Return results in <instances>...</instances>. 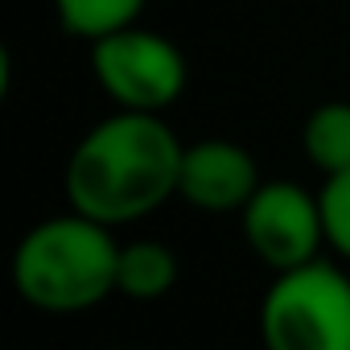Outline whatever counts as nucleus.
Instances as JSON below:
<instances>
[{
  "label": "nucleus",
  "mask_w": 350,
  "mask_h": 350,
  "mask_svg": "<svg viewBox=\"0 0 350 350\" xmlns=\"http://www.w3.org/2000/svg\"><path fill=\"white\" fill-rule=\"evenodd\" d=\"M186 144L165 124V116L120 111L83 132L66 157L62 190L70 211L128 227L157 215L169 198H178Z\"/></svg>",
  "instance_id": "1"
},
{
  "label": "nucleus",
  "mask_w": 350,
  "mask_h": 350,
  "mask_svg": "<svg viewBox=\"0 0 350 350\" xmlns=\"http://www.w3.org/2000/svg\"><path fill=\"white\" fill-rule=\"evenodd\" d=\"M116 227L79 211L33 223L13 252V288L42 313H87L116 293L120 239Z\"/></svg>",
  "instance_id": "2"
},
{
  "label": "nucleus",
  "mask_w": 350,
  "mask_h": 350,
  "mask_svg": "<svg viewBox=\"0 0 350 350\" xmlns=\"http://www.w3.org/2000/svg\"><path fill=\"white\" fill-rule=\"evenodd\" d=\"M264 350H350V272L329 260L276 272L260 301Z\"/></svg>",
  "instance_id": "3"
},
{
  "label": "nucleus",
  "mask_w": 350,
  "mask_h": 350,
  "mask_svg": "<svg viewBox=\"0 0 350 350\" xmlns=\"http://www.w3.org/2000/svg\"><path fill=\"white\" fill-rule=\"evenodd\" d=\"M91 75L120 111L165 116L186 95L190 62L182 46L140 21L91 42Z\"/></svg>",
  "instance_id": "4"
},
{
  "label": "nucleus",
  "mask_w": 350,
  "mask_h": 350,
  "mask_svg": "<svg viewBox=\"0 0 350 350\" xmlns=\"http://www.w3.org/2000/svg\"><path fill=\"white\" fill-rule=\"evenodd\" d=\"M243 239L252 256L276 272L301 268L321 256L325 247V215H321V194H309L297 182H264L252 202L239 211Z\"/></svg>",
  "instance_id": "5"
},
{
  "label": "nucleus",
  "mask_w": 350,
  "mask_h": 350,
  "mask_svg": "<svg viewBox=\"0 0 350 350\" xmlns=\"http://www.w3.org/2000/svg\"><path fill=\"white\" fill-rule=\"evenodd\" d=\"M260 186H264L260 161L239 140L206 136L186 144L182 152L178 198L202 215H239Z\"/></svg>",
  "instance_id": "6"
},
{
  "label": "nucleus",
  "mask_w": 350,
  "mask_h": 350,
  "mask_svg": "<svg viewBox=\"0 0 350 350\" xmlns=\"http://www.w3.org/2000/svg\"><path fill=\"white\" fill-rule=\"evenodd\" d=\"M182 276V264H178V252L161 239H132V243H120V268H116V293L128 297V301H161L173 293Z\"/></svg>",
  "instance_id": "7"
},
{
  "label": "nucleus",
  "mask_w": 350,
  "mask_h": 350,
  "mask_svg": "<svg viewBox=\"0 0 350 350\" xmlns=\"http://www.w3.org/2000/svg\"><path fill=\"white\" fill-rule=\"evenodd\" d=\"M301 148L321 178L346 173L350 169V99L317 103L301 124Z\"/></svg>",
  "instance_id": "8"
},
{
  "label": "nucleus",
  "mask_w": 350,
  "mask_h": 350,
  "mask_svg": "<svg viewBox=\"0 0 350 350\" xmlns=\"http://www.w3.org/2000/svg\"><path fill=\"white\" fill-rule=\"evenodd\" d=\"M54 17L62 25V33L79 38V42H99L116 29H128L140 21L148 0H50Z\"/></svg>",
  "instance_id": "9"
},
{
  "label": "nucleus",
  "mask_w": 350,
  "mask_h": 350,
  "mask_svg": "<svg viewBox=\"0 0 350 350\" xmlns=\"http://www.w3.org/2000/svg\"><path fill=\"white\" fill-rule=\"evenodd\" d=\"M321 194V215H325V247L350 264V169L325 178Z\"/></svg>",
  "instance_id": "10"
},
{
  "label": "nucleus",
  "mask_w": 350,
  "mask_h": 350,
  "mask_svg": "<svg viewBox=\"0 0 350 350\" xmlns=\"http://www.w3.org/2000/svg\"><path fill=\"white\" fill-rule=\"evenodd\" d=\"M111 350H120V346H111Z\"/></svg>",
  "instance_id": "11"
}]
</instances>
